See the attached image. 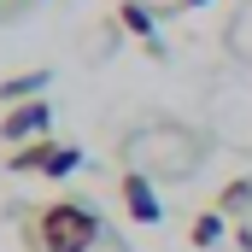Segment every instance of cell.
Returning a JSON list of instances; mask_svg holds the SVG:
<instances>
[{
	"label": "cell",
	"instance_id": "6da1fadb",
	"mask_svg": "<svg viewBox=\"0 0 252 252\" xmlns=\"http://www.w3.org/2000/svg\"><path fill=\"white\" fill-rule=\"evenodd\" d=\"M124 164L153 182H188L205 164V135L193 124H176V118H153V124L124 135Z\"/></svg>",
	"mask_w": 252,
	"mask_h": 252
},
{
	"label": "cell",
	"instance_id": "7a4b0ae2",
	"mask_svg": "<svg viewBox=\"0 0 252 252\" xmlns=\"http://www.w3.org/2000/svg\"><path fill=\"white\" fill-rule=\"evenodd\" d=\"M30 241L41 252H94L100 247V211L88 199H47L30 223Z\"/></svg>",
	"mask_w": 252,
	"mask_h": 252
},
{
	"label": "cell",
	"instance_id": "3957f363",
	"mask_svg": "<svg viewBox=\"0 0 252 252\" xmlns=\"http://www.w3.org/2000/svg\"><path fill=\"white\" fill-rule=\"evenodd\" d=\"M47 118H53V112H47V100H41V94H35V100H18V106L0 118V141H6V147L41 141V135H47Z\"/></svg>",
	"mask_w": 252,
	"mask_h": 252
},
{
	"label": "cell",
	"instance_id": "277c9868",
	"mask_svg": "<svg viewBox=\"0 0 252 252\" xmlns=\"http://www.w3.org/2000/svg\"><path fill=\"white\" fill-rule=\"evenodd\" d=\"M118 199H124V211L135 223H158V217H164V205H158V193H153V176H141V170H124Z\"/></svg>",
	"mask_w": 252,
	"mask_h": 252
},
{
	"label": "cell",
	"instance_id": "5b68a950",
	"mask_svg": "<svg viewBox=\"0 0 252 252\" xmlns=\"http://www.w3.org/2000/svg\"><path fill=\"white\" fill-rule=\"evenodd\" d=\"M223 47H229L241 64H252V0L235 6V18H229V30H223Z\"/></svg>",
	"mask_w": 252,
	"mask_h": 252
},
{
	"label": "cell",
	"instance_id": "8992f818",
	"mask_svg": "<svg viewBox=\"0 0 252 252\" xmlns=\"http://www.w3.org/2000/svg\"><path fill=\"white\" fill-rule=\"evenodd\" d=\"M53 147H59V141H47V135H41V141H24V147H12L6 170H18V176H24V170H35V176H41V164L53 158Z\"/></svg>",
	"mask_w": 252,
	"mask_h": 252
},
{
	"label": "cell",
	"instance_id": "52a82bcc",
	"mask_svg": "<svg viewBox=\"0 0 252 252\" xmlns=\"http://www.w3.org/2000/svg\"><path fill=\"white\" fill-rule=\"evenodd\" d=\"M41 88H47V70H24V76L0 82V100H6V106H18V100H30V94H41Z\"/></svg>",
	"mask_w": 252,
	"mask_h": 252
},
{
	"label": "cell",
	"instance_id": "ba28073f",
	"mask_svg": "<svg viewBox=\"0 0 252 252\" xmlns=\"http://www.w3.org/2000/svg\"><path fill=\"white\" fill-rule=\"evenodd\" d=\"M247 205H252V176H235L229 188L217 193V211H223V217H241Z\"/></svg>",
	"mask_w": 252,
	"mask_h": 252
},
{
	"label": "cell",
	"instance_id": "9c48e42d",
	"mask_svg": "<svg viewBox=\"0 0 252 252\" xmlns=\"http://www.w3.org/2000/svg\"><path fill=\"white\" fill-rule=\"evenodd\" d=\"M217 235H223V211H205V217H193L188 241L193 247H217Z\"/></svg>",
	"mask_w": 252,
	"mask_h": 252
},
{
	"label": "cell",
	"instance_id": "30bf717a",
	"mask_svg": "<svg viewBox=\"0 0 252 252\" xmlns=\"http://www.w3.org/2000/svg\"><path fill=\"white\" fill-rule=\"evenodd\" d=\"M76 164H82V153H76V147H53V158L41 164V176H70Z\"/></svg>",
	"mask_w": 252,
	"mask_h": 252
},
{
	"label": "cell",
	"instance_id": "8fae6325",
	"mask_svg": "<svg viewBox=\"0 0 252 252\" xmlns=\"http://www.w3.org/2000/svg\"><path fill=\"white\" fill-rule=\"evenodd\" d=\"M124 30H135V35H147V41H153V18H147L141 6H124Z\"/></svg>",
	"mask_w": 252,
	"mask_h": 252
},
{
	"label": "cell",
	"instance_id": "7c38bea8",
	"mask_svg": "<svg viewBox=\"0 0 252 252\" xmlns=\"http://www.w3.org/2000/svg\"><path fill=\"white\" fill-rule=\"evenodd\" d=\"M176 6H211V0H176Z\"/></svg>",
	"mask_w": 252,
	"mask_h": 252
}]
</instances>
